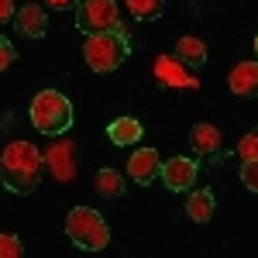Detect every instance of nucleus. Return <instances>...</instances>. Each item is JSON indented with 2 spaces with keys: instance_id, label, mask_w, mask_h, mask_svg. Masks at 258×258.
Instances as JSON below:
<instances>
[{
  "instance_id": "f257e3e1",
  "label": "nucleus",
  "mask_w": 258,
  "mask_h": 258,
  "mask_svg": "<svg viewBox=\"0 0 258 258\" xmlns=\"http://www.w3.org/2000/svg\"><path fill=\"white\" fill-rule=\"evenodd\" d=\"M41 169H45V155L31 141H11L4 148V159H0V176H4V186L18 197H28L35 193L41 182Z\"/></svg>"
},
{
  "instance_id": "f03ea898",
  "label": "nucleus",
  "mask_w": 258,
  "mask_h": 258,
  "mask_svg": "<svg viewBox=\"0 0 258 258\" xmlns=\"http://www.w3.org/2000/svg\"><path fill=\"white\" fill-rule=\"evenodd\" d=\"M31 124L38 127V135L59 138L73 127V103L62 97L59 90H41L31 100Z\"/></svg>"
},
{
  "instance_id": "7ed1b4c3",
  "label": "nucleus",
  "mask_w": 258,
  "mask_h": 258,
  "mask_svg": "<svg viewBox=\"0 0 258 258\" xmlns=\"http://www.w3.org/2000/svg\"><path fill=\"white\" fill-rule=\"evenodd\" d=\"M66 238L83 251H103L110 244V227L93 207H73L66 217Z\"/></svg>"
},
{
  "instance_id": "20e7f679",
  "label": "nucleus",
  "mask_w": 258,
  "mask_h": 258,
  "mask_svg": "<svg viewBox=\"0 0 258 258\" xmlns=\"http://www.w3.org/2000/svg\"><path fill=\"white\" fill-rule=\"evenodd\" d=\"M83 55H86V66L93 73H114L120 62L127 59V35H124V28L103 31V35H86Z\"/></svg>"
},
{
  "instance_id": "39448f33",
  "label": "nucleus",
  "mask_w": 258,
  "mask_h": 258,
  "mask_svg": "<svg viewBox=\"0 0 258 258\" xmlns=\"http://www.w3.org/2000/svg\"><path fill=\"white\" fill-rule=\"evenodd\" d=\"M76 28L83 35H103V31H117L124 24H120V11L114 0H80Z\"/></svg>"
},
{
  "instance_id": "423d86ee",
  "label": "nucleus",
  "mask_w": 258,
  "mask_h": 258,
  "mask_svg": "<svg viewBox=\"0 0 258 258\" xmlns=\"http://www.w3.org/2000/svg\"><path fill=\"white\" fill-rule=\"evenodd\" d=\"M155 80H159L162 86H172V90H197L200 86L197 76H189L186 66H182L176 55H159V59H155Z\"/></svg>"
},
{
  "instance_id": "0eeeda50",
  "label": "nucleus",
  "mask_w": 258,
  "mask_h": 258,
  "mask_svg": "<svg viewBox=\"0 0 258 258\" xmlns=\"http://www.w3.org/2000/svg\"><path fill=\"white\" fill-rule=\"evenodd\" d=\"M45 165L52 169V176L59 182H69L76 176V145L73 141H55L48 152H45Z\"/></svg>"
},
{
  "instance_id": "6e6552de",
  "label": "nucleus",
  "mask_w": 258,
  "mask_h": 258,
  "mask_svg": "<svg viewBox=\"0 0 258 258\" xmlns=\"http://www.w3.org/2000/svg\"><path fill=\"white\" fill-rule=\"evenodd\" d=\"M197 159H169L162 162V182L169 186V189H176V193H182V189H189L193 182H197Z\"/></svg>"
},
{
  "instance_id": "1a4fd4ad",
  "label": "nucleus",
  "mask_w": 258,
  "mask_h": 258,
  "mask_svg": "<svg viewBox=\"0 0 258 258\" xmlns=\"http://www.w3.org/2000/svg\"><path fill=\"white\" fill-rule=\"evenodd\" d=\"M127 172H131V179H135V182L148 186L155 176H162L159 152H155V148H138V152L131 155V162H127Z\"/></svg>"
},
{
  "instance_id": "9d476101",
  "label": "nucleus",
  "mask_w": 258,
  "mask_h": 258,
  "mask_svg": "<svg viewBox=\"0 0 258 258\" xmlns=\"http://www.w3.org/2000/svg\"><path fill=\"white\" fill-rule=\"evenodd\" d=\"M227 86H231V93H238V97H244V100L258 97V59L238 62V66L231 69V76H227Z\"/></svg>"
},
{
  "instance_id": "9b49d317",
  "label": "nucleus",
  "mask_w": 258,
  "mask_h": 258,
  "mask_svg": "<svg viewBox=\"0 0 258 258\" xmlns=\"http://www.w3.org/2000/svg\"><path fill=\"white\" fill-rule=\"evenodd\" d=\"M189 145H193V152L200 159H210V162L220 159V131L214 124H193L189 127Z\"/></svg>"
},
{
  "instance_id": "f8f14e48",
  "label": "nucleus",
  "mask_w": 258,
  "mask_h": 258,
  "mask_svg": "<svg viewBox=\"0 0 258 258\" xmlns=\"http://www.w3.org/2000/svg\"><path fill=\"white\" fill-rule=\"evenodd\" d=\"M14 28H18L24 38H41L45 35V11H41L38 4H28V7H21L18 18H14Z\"/></svg>"
},
{
  "instance_id": "ddd939ff",
  "label": "nucleus",
  "mask_w": 258,
  "mask_h": 258,
  "mask_svg": "<svg viewBox=\"0 0 258 258\" xmlns=\"http://www.w3.org/2000/svg\"><path fill=\"white\" fill-rule=\"evenodd\" d=\"M214 210H217V200H214L210 189H197L186 200V217L197 220V224H207V220L214 217Z\"/></svg>"
},
{
  "instance_id": "4468645a",
  "label": "nucleus",
  "mask_w": 258,
  "mask_h": 258,
  "mask_svg": "<svg viewBox=\"0 0 258 258\" xmlns=\"http://www.w3.org/2000/svg\"><path fill=\"white\" fill-rule=\"evenodd\" d=\"M176 59L182 62V66H203L207 62V45L200 38H193V35H186V38H179V45H176Z\"/></svg>"
},
{
  "instance_id": "2eb2a0df",
  "label": "nucleus",
  "mask_w": 258,
  "mask_h": 258,
  "mask_svg": "<svg viewBox=\"0 0 258 258\" xmlns=\"http://www.w3.org/2000/svg\"><path fill=\"white\" fill-rule=\"evenodd\" d=\"M107 138L114 141V145H135V141L141 138V120H135V117L114 120V124L107 127Z\"/></svg>"
},
{
  "instance_id": "dca6fc26",
  "label": "nucleus",
  "mask_w": 258,
  "mask_h": 258,
  "mask_svg": "<svg viewBox=\"0 0 258 258\" xmlns=\"http://www.w3.org/2000/svg\"><path fill=\"white\" fill-rule=\"evenodd\" d=\"M97 189H100V197H107V200L124 197V179H120V172H114V169H100L97 172Z\"/></svg>"
},
{
  "instance_id": "f3484780",
  "label": "nucleus",
  "mask_w": 258,
  "mask_h": 258,
  "mask_svg": "<svg viewBox=\"0 0 258 258\" xmlns=\"http://www.w3.org/2000/svg\"><path fill=\"white\" fill-rule=\"evenodd\" d=\"M162 0H127V11L135 14L138 21H155V18H162Z\"/></svg>"
},
{
  "instance_id": "a211bd4d",
  "label": "nucleus",
  "mask_w": 258,
  "mask_h": 258,
  "mask_svg": "<svg viewBox=\"0 0 258 258\" xmlns=\"http://www.w3.org/2000/svg\"><path fill=\"white\" fill-rule=\"evenodd\" d=\"M238 159L241 162H258V127H251V131L238 141Z\"/></svg>"
},
{
  "instance_id": "6ab92c4d",
  "label": "nucleus",
  "mask_w": 258,
  "mask_h": 258,
  "mask_svg": "<svg viewBox=\"0 0 258 258\" xmlns=\"http://www.w3.org/2000/svg\"><path fill=\"white\" fill-rule=\"evenodd\" d=\"M0 255H4V258H21V255H24L18 234H0Z\"/></svg>"
},
{
  "instance_id": "aec40b11",
  "label": "nucleus",
  "mask_w": 258,
  "mask_h": 258,
  "mask_svg": "<svg viewBox=\"0 0 258 258\" xmlns=\"http://www.w3.org/2000/svg\"><path fill=\"white\" fill-rule=\"evenodd\" d=\"M241 182H244V189L258 193V162H244L241 165Z\"/></svg>"
},
{
  "instance_id": "412c9836",
  "label": "nucleus",
  "mask_w": 258,
  "mask_h": 258,
  "mask_svg": "<svg viewBox=\"0 0 258 258\" xmlns=\"http://www.w3.org/2000/svg\"><path fill=\"white\" fill-rule=\"evenodd\" d=\"M18 59V52H14V45L11 38H0V69H11V62Z\"/></svg>"
},
{
  "instance_id": "4be33fe9",
  "label": "nucleus",
  "mask_w": 258,
  "mask_h": 258,
  "mask_svg": "<svg viewBox=\"0 0 258 258\" xmlns=\"http://www.w3.org/2000/svg\"><path fill=\"white\" fill-rule=\"evenodd\" d=\"M11 18H18L14 0H0V21H4V24H11Z\"/></svg>"
},
{
  "instance_id": "5701e85b",
  "label": "nucleus",
  "mask_w": 258,
  "mask_h": 258,
  "mask_svg": "<svg viewBox=\"0 0 258 258\" xmlns=\"http://www.w3.org/2000/svg\"><path fill=\"white\" fill-rule=\"evenodd\" d=\"M52 11H66V7H80V0H45Z\"/></svg>"
},
{
  "instance_id": "b1692460",
  "label": "nucleus",
  "mask_w": 258,
  "mask_h": 258,
  "mask_svg": "<svg viewBox=\"0 0 258 258\" xmlns=\"http://www.w3.org/2000/svg\"><path fill=\"white\" fill-rule=\"evenodd\" d=\"M255 55H258V35H255Z\"/></svg>"
}]
</instances>
